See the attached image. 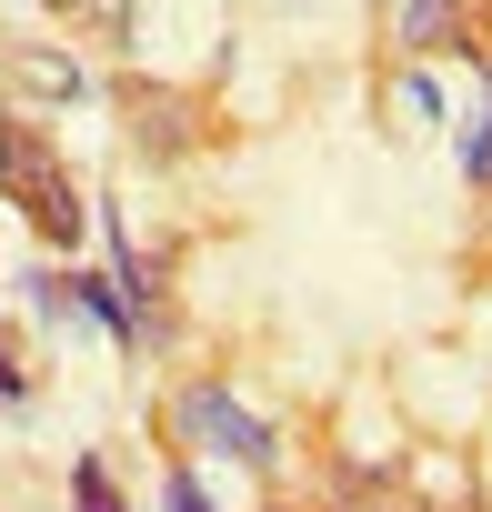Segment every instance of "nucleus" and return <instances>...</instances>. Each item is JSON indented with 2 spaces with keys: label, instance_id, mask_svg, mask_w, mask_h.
Masks as SVG:
<instances>
[{
  "label": "nucleus",
  "instance_id": "obj_8",
  "mask_svg": "<svg viewBox=\"0 0 492 512\" xmlns=\"http://www.w3.org/2000/svg\"><path fill=\"white\" fill-rule=\"evenodd\" d=\"M161 512H211V492H201V482L171 462V482H161Z\"/></svg>",
  "mask_w": 492,
  "mask_h": 512
},
{
  "label": "nucleus",
  "instance_id": "obj_5",
  "mask_svg": "<svg viewBox=\"0 0 492 512\" xmlns=\"http://www.w3.org/2000/svg\"><path fill=\"white\" fill-rule=\"evenodd\" d=\"M71 512H121V492H111V472H101V462H81V472H71Z\"/></svg>",
  "mask_w": 492,
  "mask_h": 512
},
{
  "label": "nucleus",
  "instance_id": "obj_4",
  "mask_svg": "<svg viewBox=\"0 0 492 512\" xmlns=\"http://www.w3.org/2000/svg\"><path fill=\"white\" fill-rule=\"evenodd\" d=\"M11 61H21V81H31L41 101H71V91H81V71H71L61 51H11Z\"/></svg>",
  "mask_w": 492,
  "mask_h": 512
},
{
  "label": "nucleus",
  "instance_id": "obj_7",
  "mask_svg": "<svg viewBox=\"0 0 492 512\" xmlns=\"http://www.w3.org/2000/svg\"><path fill=\"white\" fill-rule=\"evenodd\" d=\"M462 171H472V181H492V101H482V111H472V131H462Z\"/></svg>",
  "mask_w": 492,
  "mask_h": 512
},
{
  "label": "nucleus",
  "instance_id": "obj_1",
  "mask_svg": "<svg viewBox=\"0 0 492 512\" xmlns=\"http://www.w3.org/2000/svg\"><path fill=\"white\" fill-rule=\"evenodd\" d=\"M0 191L21 201V221H31L51 251H71V241H81V191L61 181L51 141H41V131H21V121H0Z\"/></svg>",
  "mask_w": 492,
  "mask_h": 512
},
{
  "label": "nucleus",
  "instance_id": "obj_6",
  "mask_svg": "<svg viewBox=\"0 0 492 512\" xmlns=\"http://www.w3.org/2000/svg\"><path fill=\"white\" fill-rule=\"evenodd\" d=\"M0 402L31 412V362H21V342H11V332H0Z\"/></svg>",
  "mask_w": 492,
  "mask_h": 512
},
{
  "label": "nucleus",
  "instance_id": "obj_2",
  "mask_svg": "<svg viewBox=\"0 0 492 512\" xmlns=\"http://www.w3.org/2000/svg\"><path fill=\"white\" fill-rule=\"evenodd\" d=\"M171 412H181V432H201V442H211V452H231V462H252V472L272 462V432H262L252 412H241L231 392H211V382H191Z\"/></svg>",
  "mask_w": 492,
  "mask_h": 512
},
{
  "label": "nucleus",
  "instance_id": "obj_3",
  "mask_svg": "<svg viewBox=\"0 0 492 512\" xmlns=\"http://www.w3.org/2000/svg\"><path fill=\"white\" fill-rule=\"evenodd\" d=\"M392 41H402V51L452 41V0H392Z\"/></svg>",
  "mask_w": 492,
  "mask_h": 512
}]
</instances>
